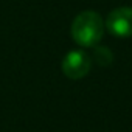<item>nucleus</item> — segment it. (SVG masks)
<instances>
[{"instance_id":"f257e3e1","label":"nucleus","mask_w":132,"mask_h":132,"mask_svg":"<svg viewBox=\"0 0 132 132\" xmlns=\"http://www.w3.org/2000/svg\"><path fill=\"white\" fill-rule=\"evenodd\" d=\"M103 34H104V20L93 10L79 13L72 22V37L78 45L84 48L96 47L103 39Z\"/></svg>"},{"instance_id":"f03ea898","label":"nucleus","mask_w":132,"mask_h":132,"mask_svg":"<svg viewBox=\"0 0 132 132\" xmlns=\"http://www.w3.org/2000/svg\"><path fill=\"white\" fill-rule=\"evenodd\" d=\"M61 69L67 78L81 79L89 75L92 69V59L84 50H72L64 56Z\"/></svg>"},{"instance_id":"7ed1b4c3","label":"nucleus","mask_w":132,"mask_h":132,"mask_svg":"<svg viewBox=\"0 0 132 132\" xmlns=\"http://www.w3.org/2000/svg\"><path fill=\"white\" fill-rule=\"evenodd\" d=\"M110 34L118 39L132 36V6H120L109 13L104 25Z\"/></svg>"},{"instance_id":"20e7f679","label":"nucleus","mask_w":132,"mask_h":132,"mask_svg":"<svg viewBox=\"0 0 132 132\" xmlns=\"http://www.w3.org/2000/svg\"><path fill=\"white\" fill-rule=\"evenodd\" d=\"M95 48V53H93V57H95V61L101 65H109L110 62H112V59H113V56H112V53H110V50L107 48V47H93Z\"/></svg>"}]
</instances>
